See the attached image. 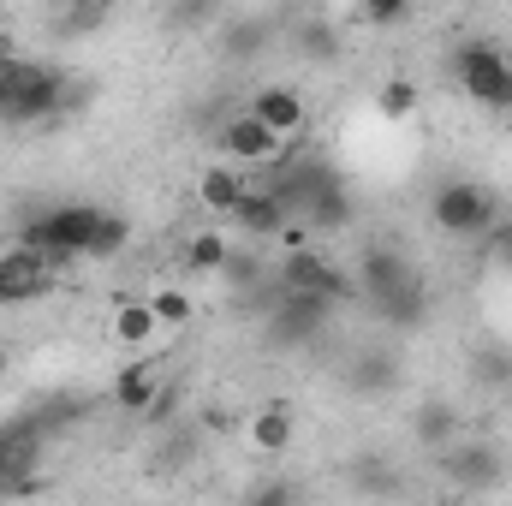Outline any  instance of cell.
Wrapping results in <instances>:
<instances>
[{"mask_svg":"<svg viewBox=\"0 0 512 506\" xmlns=\"http://www.w3.org/2000/svg\"><path fill=\"white\" fill-rule=\"evenodd\" d=\"M96 221H102V209L96 203H60V209H42V215H30L24 227H18V239L12 245H24V251H36L42 262H72V256H90L96 251Z\"/></svg>","mask_w":512,"mask_h":506,"instance_id":"cell-1","label":"cell"},{"mask_svg":"<svg viewBox=\"0 0 512 506\" xmlns=\"http://www.w3.org/2000/svg\"><path fill=\"white\" fill-rule=\"evenodd\" d=\"M501 191L483 185V179H447L429 203V221L447 233V239H489L495 221H501Z\"/></svg>","mask_w":512,"mask_h":506,"instance_id":"cell-2","label":"cell"},{"mask_svg":"<svg viewBox=\"0 0 512 506\" xmlns=\"http://www.w3.org/2000/svg\"><path fill=\"white\" fill-rule=\"evenodd\" d=\"M453 78H459V90H465L477 108L512 114V48L459 42V48H453Z\"/></svg>","mask_w":512,"mask_h":506,"instance_id":"cell-3","label":"cell"},{"mask_svg":"<svg viewBox=\"0 0 512 506\" xmlns=\"http://www.w3.org/2000/svg\"><path fill=\"white\" fill-rule=\"evenodd\" d=\"M215 149H221V161L239 167V173H274V167L292 155V143H280V137L262 126L256 114H245V108L215 126Z\"/></svg>","mask_w":512,"mask_h":506,"instance_id":"cell-4","label":"cell"},{"mask_svg":"<svg viewBox=\"0 0 512 506\" xmlns=\"http://www.w3.org/2000/svg\"><path fill=\"white\" fill-rule=\"evenodd\" d=\"M435 465H441V477H447L453 489H495L501 471H507L501 447H495V441H477V435H459L453 447H441Z\"/></svg>","mask_w":512,"mask_h":506,"instance_id":"cell-5","label":"cell"},{"mask_svg":"<svg viewBox=\"0 0 512 506\" xmlns=\"http://www.w3.org/2000/svg\"><path fill=\"white\" fill-rule=\"evenodd\" d=\"M245 114H256L280 143L310 137V96H304L298 84H256V96L245 102Z\"/></svg>","mask_w":512,"mask_h":506,"instance_id":"cell-6","label":"cell"},{"mask_svg":"<svg viewBox=\"0 0 512 506\" xmlns=\"http://www.w3.org/2000/svg\"><path fill=\"white\" fill-rule=\"evenodd\" d=\"M54 262H42L36 251H24V245H6L0 251V304H36V298H48L54 292Z\"/></svg>","mask_w":512,"mask_h":506,"instance_id":"cell-7","label":"cell"},{"mask_svg":"<svg viewBox=\"0 0 512 506\" xmlns=\"http://www.w3.org/2000/svg\"><path fill=\"white\" fill-rule=\"evenodd\" d=\"M173 381H167V358L161 352H143V358H131L126 370H114V405L126 411V417H149V405L167 393Z\"/></svg>","mask_w":512,"mask_h":506,"instance_id":"cell-8","label":"cell"},{"mask_svg":"<svg viewBox=\"0 0 512 506\" xmlns=\"http://www.w3.org/2000/svg\"><path fill=\"white\" fill-rule=\"evenodd\" d=\"M233 227H239L245 239H286V227H292V203H286L274 185H256L251 179V197L239 203Z\"/></svg>","mask_w":512,"mask_h":506,"instance_id":"cell-9","label":"cell"},{"mask_svg":"<svg viewBox=\"0 0 512 506\" xmlns=\"http://www.w3.org/2000/svg\"><path fill=\"white\" fill-rule=\"evenodd\" d=\"M108 334H114V346H126V352H149V346L161 340V322H155L149 298H120V304L108 310Z\"/></svg>","mask_w":512,"mask_h":506,"instance_id":"cell-10","label":"cell"},{"mask_svg":"<svg viewBox=\"0 0 512 506\" xmlns=\"http://www.w3.org/2000/svg\"><path fill=\"white\" fill-rule=\"evenodd\" d=\"M245 197H251V179H245L239 167H227V161H221V167H209V173L197 179V203H203L209 215H221V221H233Z\"/></svg>","mask_w":512,"mask_h":506,"instance_id":"cell-11","label":"cell"},{"mask_svg":"<svg viewBox=\"0 0 512 506\" xmlns=\"http://www.w3.org/2000/svg\"><path fill=\"white\" fill-rule=\"evenodd\" d=\"M245 435H251L256 453H268V459H274V453H286V447L298 441V417H292L286 405H262L251 423H245Z\"/></svg>","mask_w":512,"mask_h":506,"instance_id":"cell-12","label":"cell"},{"mask_svg":"<svg viewBox=\"0 0 512 506\" xmlns=\"http://www.w3.org/2000/svg\"><path fill=\"white\" fill-rule=\"evenodd\" d=\"M60 66L54 60H36V54H24V48H12V54H0V102H12V96H24V90H36V84H48Z\"/></svg>","mask_w":512,"mask_h":506,"instance_id":"cell-13","label":"cell"},{"mask_svg":"<svg viewBox=\"0 0 512 506\" xmlns=\"http://www.w3.org/2000/svg\"><path fill=\"white\" fill-rule=\"evenodd\" d=\"M233 233H221V227H203V233H191L185 239V268L191 274H227V262H233Z\"/></svg>","mask_w":512,"mask_h":506,"instance_id":"cell-14","label":"cell"},{"mask_svg":"<svg viewBox=\"0 0 512 506\" xmlns=\"http://www.w3.org/2000/svg\"><path fill=\"white\" fill-rule=\"evenodd\" d=\"M417 441H423L429 453H441V447H453V441H459V411H453L447 399H435V405H423V411H417Z\"/></svg>","mask_w":512,"mask_h":506,"instance_id":"cell-15","label":"cell"},{"mask_svg":"<svg viewBox=\"0 0 512 506\" xmlns=\"http://www.w3.org/2000/svg\"><path fill=\"white\" fill-rule=\"evenodd\" d=\"M149 310H155L161 334H173V328H191V322H197V304H191V292H185V286H155V292H149Z\"/></svg>","mask_w":512,"mask_h":506,"instance_id":"cell-16","label":"cell"},{"mask_svg":"<svg viewBox=\"0 0 512 506\" xmlns=\"http://www.w3.org/2000/svg\"><path fill=\"white\" fill-rule=\"evenodd\" d=\"M30 447H36V429H30V423H24V429H18V423H12V429H0V489L24 471Z\"/></svg>","mask_w":512,"mask_h":506,"instance_id":"cell-17","label":"cell"},{"mask_svg":"<svg viewBox=\"0 0 512 506\" xmlns=\"http://www.w3.org/2000/svg\"><path fill=\"white\" fill-rule=\"evenodd\" d=\"M376 108H382V120H411V114H417V84H411V78H387L382 96H376Z\"/></svg>","mask_w":512,"mask_h":506,"instance_id":"cell-18","label":"cell"},{"mask_svg":"<svg viewBox=\"0 0 512 506\" xmlns=\"http://www.w3.org/2000/svg\"><path fill=\"white\" fill-rule=\"evenodd\" d=\"M352 376H358V387H364V393H382L387 381H399V364H393L387 352H364V358L352 364Z\"/></svg>","mask_w":512,"mask_h":506,"instance_id":"cell-19","label":"cell"},{"mask_svg":"<svg viewBox=\"0 0 512 506\" xmlns=\"http://www.w3.org/2000/svg\"><path fill=\"white\" fill-rule=\"evenodd\" d=\"M126 239H131V221H126V215H114V209H102V221H96V251H90V256L126 251Z\"/></svg>","mask_w":512,"mask_h":506,"instance_id":"cell-20","label":"cell"},{"mask_svg":"<svg viewBox=\"0 0 512 506\" xmlns=\"http://www.w3.org/2000/svg\"><path fill=\"white\" fill-rule=\"evenodd\" d=\"M483 251H489V262H495V268H507V274H512V215H501V221H495V233L483 239Z\"/></svg>","mask_w":512,"mask_h":506,"instance_id":"cell-21","label":"cell"},{"mask_svg":"<svg viewBox=\"0 0 512 506\" xmlns=\"http://www.w3.org/2000/svg\"><path fill=\"white\" fill-rule=\"evenodd\" d=\"M251 506H298V483H286V477H268V483H256Z\"/></svg>","mask_w":512,"mask_h":506,"instance_id":"cell-22","label":"cell"},{"mask_svg":"<svg viewBox=\"0 0 512 506\" xmlns=\"http://www.w3.org/2000/svg\"><path fill=\"white\" fill-rule=\"evenodd\" d=\"M411 6H352V24H405Z\"/></svg>","mask_w":512,"mask_h":506,"instance_id":"cell-23","label":"cell"},{"mask_svg":"<svg viewBox=\"0 0 512 506\" xmlns=\"http://www.w3.org/2000/svg\"><path fill=\"white\" fill-rule=\"evenodd\" d=\"M12 48H18V42H12V36H6V24H0V54H12Z\"/></svg>","mask_w":512,"mask_h":506,"instance_id":"cell-24","label":"cell"},{"mask_svg":"<svg viewBox=\"0 0 512 506\" xmlns=\"http://www.w3.org/2000/svg\"><path fill=\"white\" fill-rule=\"evenodd\" d=\"M6 364H12V358H6V346H0V381H6Z\"/></svg>","mask_w":512,"mask_h":506,"instance_id":"cell-25","label":"cell"},{"mask_svg":"<svg viewBox=\"0 0 512 506\" xmlns=\"http://www.w3.org/2000/svg\"><path fill=\"white\" fill-rule=\"evenodd\" d=\"M435 506H453V501H435Z\"/></svg>","mask_w":512,"mask_h":506,"instance_id":"cell-26","label":"cell"}]
</instances>
